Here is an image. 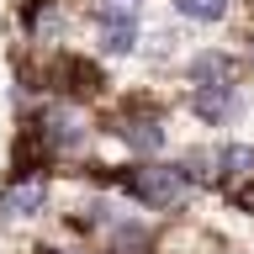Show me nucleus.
Segmentation results:
<instances>
[{"label":"nucleus","instance_id":"nucleus-1","mask_svg":"<svg viewBox=\"0 0 254 254\" xmlns=\"http://www.w3.org/2000/svg\"><path fill=\"white\" fill-rule=\"evenodd\" d=\"M127 190H132V201L154 206V212H175L190 196V175H186V164H148L127 180Z\"/></svg>","mask_w":254,"mask_h":254},{"label":"nucleus","instance_id":"nucleus-2","mask_svg":"<svg viewBox=\"0 0 254 254\" xmlns=\"http://www.w3.org/2000/svg\"><path fill=\"white\" fill-rule=\"evenodd\" d=\"M43 206H48V180H43V175H16L11 186L0 190V212H5L11 222L37 217Z\"/></svg>","mask_w":254,"mask_h":254},{"label":"nucleus","instance_id":"nucleus-3","mask_svg":"<svg viewBox=\"0 0 254 254\" xmlns=\"http://www.w3.org/2000/svg\"><path fill=\"white\" fill-rule=\"evenodd\" d=\"M101 254H154V238H148V228L132 217H122L117 228L106 233V249Z\"/></svg>","mask_w":254,"mask_h":254},{"label":"nucleus","instance_id":"nucleus-4","mask_svg":"<svg viewBox=\"0 0 254 254\" xmlns=\"http://www.w3.org/2000/svg\"><path fill=\"white\" fill-rule=\"evenodd\" d=\"M196 111H201L206 122H228L238 111V90L228 79H222V85H201V90H196Z\"/></svg>","mask_w":254,"mask_h":254},{"label":"nucleus","instance_id":"nucleus-5","mask_svg":"<svg viewBox=\"0 0 254 254\" xmlns=\"http://www.w3.org/2000/svg\"><path fill=\"white\" fill-rule=\"evenodd\" d=\"M90 11L101 27H138V0H95Z\"/></svg>","mask_w":254,"mask_h":254},{"label":"nucleus","instance_id":"nucleus-6","mask_svg":"<svg viewBox=\"0 0 254 254\" xmlns=\"http://www.w3.org/2000/svg\"><path fill=\"white\" fill-rule=\"evenodd\" d=\"M217 175H254V148H244V143L217 148Z\"/></svg>","mask_w":254,"mask_h":254},{"label":"nucleus","instance_id":"nucleus-7","mask_svg":"<svg viewBox=\"0 0 254 254\" xmlns=\"http://www.w3.org/2000/svg\"><path fill=\"white\" fill-rule=\"evenodd\" d=\"M122 138H127L132 154H154L159 143H164V132H159V122H132V127H122Z\"/></svg>","mask_w":254,"mask_h":254},{"label":"nucleus","instance_id":"nucleus-8","mask_svg":"<svg viewBox=\"0 0 254 254\" xmlns=\"http://www.w3.org/2000/svg\"><path fill=\"white\" fill-rule=\"evenodd\" d=\"M186 16H196V21H217L222 11H228V0H175Z\"/></svg>","mask_w":254,"mask_h":254},{"label":"nucleus","instance_id":"nucleus-9","mask_svg":"<svg viewBox=\"0 0 254 254\" xmlns=\"http://www.w3.org/2000/svg\"><path fill=\"white\" fill-rule=\"evenodd\" d=\"M138 27H106V53H132Z\"/></svg>","mask_w":254,"mask_h":254},{"label":"nucleus","instance_id":"nucleus-10","mask_svg":"<svg viewBox=\"0 0 254 254\" xmlns=\"http://www.w3.org/2000/svg\"><path fill=\"white\" fill-rule=\"evenodd\" d=\"M37 254H79V249H48V244H43V249H37Z\"/></svg>","mask_w":254,"mask_h":254}]
</instances>
